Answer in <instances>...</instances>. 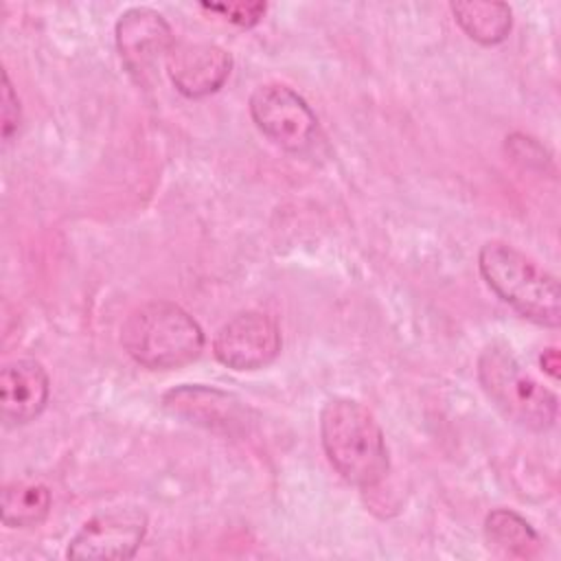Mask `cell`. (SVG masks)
<instances>
[{
	"instance_id": "4",
	"label": "cell",
	"mask_w": 561,
	"mask_h": 561,
	"mask_svg": "<svg viewBox=\"0 0 561 561\" xmlns=\"http://www.w3.org/2000/svg\"><path fill=\"white\" fill-rule=\"evenodd\" d=\"M478 381L491 403L515 425L546 432L554 425L559 399L539 383L506 344H489L478 357Z\"/></svg>"
},
{
	"instance_id": "11",
	"label": "cell",
	"mask_w": 561,
	"mask_h": 561,
	"mask_svg": "<svg viewBox=\"0 0 561 561\" xmlns=\"http://www.w3.org/2000/svg\"><path fill=\"white\" fill-rule=\"evenodd\" d=\"M50 394L46 368L37 359H13L0 370V414L7 425L35 421Z\"/></svg>"
},
{
	"instance_id": "14",
	"label": "cell",
	"mask_w": 561,
	"mask_h": 561,
	"mask_svg": "<svg viewBox=\"0 0 561 561\" xmlns=\"http://www.w3.org/2000/svg\"><path fill=\"white\" fill-rule=\"evenodd\" d=\"M484 535L489 546L504 557L528 559L541 548L537 530L511 508H493L484 519Z\"/></svg>"
},
{
	"instance_id": "6",
	"label": "cell",
	"mask_w": 561,
	"mask_h": 561,
	"mask_svg": "<svg viewBox=\"0 0 561 561\" xmlns=\"http://www.w3.org/2000/svg\"><path fill=\"white\" fill-rule=\"evenodd\" d=\"M160 403L171 416L224 436H241L254 423V410L245 401L215 386L182 383L167 390Z\"/></svg>"
},
{
	"instance_id": "5",
	"label": "cell",
	"mask_w": 561,
	"mask_h": 561,
	"mask_svg": "<svg viewBox=\"0 0 561 561\" xmlns=\"http://www.w3.org/2000/svg\"><path fill=\"white\" fill-rule=\"evenodd\" d=\"M250 116L280 149L307 156L318 149L320 127L307 101L285 83H263L250 94Z\"/></svg>"
},
{
	"instance_id": "9",
	"label": "cell",
	"mask_w": 561,
	"mask_h": 561,
	"mask_svg": "<svg viewBox=\"0 0 561 561\" xmlns=\"http://www.w3.org/2000/svg\"><path fill=\"white\" fill-rule=\"evenodd\" d=\"M147 533L140 508H110L90 517L70 539L68 559H131Z\"/></svg>"
},
{
	"instance_id": "10",
	"label": "cell",
	"mask_w": 561,
	"mask_h": 561,
	"mask_svg": "<svg viewBox=\"0 0 561 561\" xmlns=\"http://www.w3.org/2000/svg\"><path fill=\"white\" fill-rule=\"evenodd\" d=\"M175 90L188 99L215 94L232 70V55L213 42H175L164 59Z\"/></svg>"
},
{
	"instance_id": "13",
	"label": "cell",
	"mask_w": 561,
	"mask_h": 561,
	"mask_svg": "<svg viewBox=\"0 0 561 561\" xmlns=\"http://www.w3.org/2000/svg\"><path fill=\"white\" fill-rule=\"evenodd\" d=\"M50 491L37 480H15L2 489L0 513L9 528H31L42 524L50 513Z\"/></svg>"
},
{
	"instance_id": "15",
	"label": "cell",
	"mask_w": 561,
	"mask_h": 561,
	"mask_svg": "<svg viewBox=\"0 0 561 561\" xmlns=\"http://www.w3.org/2000/svg\"><path fill=\"white\" fill-rule=\"evenodd\" d=\"M202 9L210 13H219L221 18H226L237 26L250 28L261 22L267 4L265 2H226V4H202Z\"/></svg>"
},
{
	"instance_id": "2",
	"label": "cell",
	"mask_w": 561,
	"mask_h": 561,
	"mask_svg": "<svg viewBox=\"0 0 561 561\" xmlns=\"http://www.w3.org/2000/svg\"><path fill=\"white\" fill-rule=\"evenodd\" d=\"M125 353L149 370H173L204 351L197 320L171 300H149L131 309L121 327Z\"/></svg>"
},
{
	"instance_id": "8",
	"label": "cell",
	"mask_w": 561,
	"mask_h": 561,
	"mask_svg": "<svg viewBox=\"0 0 561 561\" xmlns=\"http://www.w3.org/2000/svg\"><path fill=\"white\" fill-rule=\"evenodd\" d=\"M280 329L263 311H239L219 327L213 340L215 357L232 370H259L280 353Z\"/></svg>"
},
{
	"instance_id": "17",
	"label": "cell",
	"mask_w": 561,
	"mask_h": 561,
	"mask_svg": "<svg viewBox=\"0 0 561 561\" xmlns=\"http://www.w3.org/2000/svg\"><path fill=\"white\" fill-rule=\"evenodd\" d=\"M539 364H541V370L548 373L552 379L559 377V368H561V359H559V351L554 346L546 348L539 357Z\"/></svg>"
},
{
	"instance_id": "12",
	"label": "cell",
	"mask_w": 561,
	"mask_h": 561,
	"mask_svg": "<svg viewBox=\"0 0 561 561\" xmlns=\"http://www.w3.org/2000/svg\"><path fill=\"white\" fill-rule=\"evenodd\" d=\"M458 26L482 46L500 44L513 28V11L506 2H451L449 4Z\"/></svg>"
},
{
	"instance_id": "3",
	"label": "cell",
	"mask_w": 561,
	"mask_h": 561,
	"mask_svg": "<svg viewBox=\"0 0 561 561\" xmlns=\"http://www.w3.org/2000/svg\"><path fill=\"white\" fill-rule=\"evenodd\" d=\"M484 283L519 316L543 324L561 322V289L557 276L506 241H486L478 252Z\"/></svg>"
},
{
	"instance_id": "7",
	"label": "cell",
	"mask_w": 561,
	"mask_h": 561,
	"mask_svg": "<svg viewBox=\"0 0 561 561\" xmlns=\"http://www.w3.org/2000/svg\"><path fill=\"white\" fill-rule=\"evenodd\" d=\"M114 42L127 72L145 83L167 59L175 37L162 13L149 7H131L116 20Z\"/></svg>"
},
{
	"instance_id": "16",
	"label": "cell",
	"mask_w": 561,
	"mask_h": 561,
	"mask_svg": "<svg viewBox=\"0 0 561 561\" xmlns=\"http://www.w3.org/2000/svg\"><path fill=\"white\" fill-rule=\"evenodd\" d=\"M20 121H22L20 99L11 85L9 72L2 70V138H4V142H9L13 138V134L20 127Z\"/></svg>"
},
{
	"instance_id": "1",
	"label": "cell",
	"mask_w": 561,
	"mask_h": 561,
	"mask_svg": "<svg viewBox=\"0 0 561 561\" xmlns=\"http://www.w3.org/2000/svg\"><path fill=\"white\" fill-rule=\"evenodd\" d=\"M320 440L331 467L359 489L377 486L390 469L383 432L368 408L337 397L320 410Z\"/></svg>"
}]
</instances>
